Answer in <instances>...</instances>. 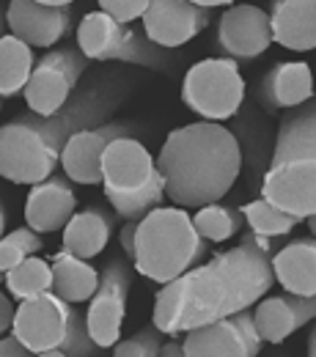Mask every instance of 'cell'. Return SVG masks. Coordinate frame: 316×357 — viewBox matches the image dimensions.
Listing matches in <instances>:
<instances>
[{
    "label": "cell",
    "instance_id": "obj_1",
    "mask_svg": "<svg viewBox=\"0 0 316 357\" xmlns=\"http://www.w3.org/2000/svg\"><path fill=\"white\" fill-rule=\"evenodd\" d=\"M275 250V239L242 231L231 250L163 283L154 297L151 324L163 335H184L220 316L253 308L275 286L270 267Z\"/></svg>",
    "mask_w": 316,
    "mask_h": 357
},
{
    "label": "cell",
    "instance_id": "obj_2",
    "mask_svg": "<svg viewBox=\"0 0 316 357\" xmlns=\"http://www.w3.org/2000/svg\"><path fill=\"white\" fill-rule=\"evenodd\" d=\"M124 93L116 86H91L69 99L58 113H25L0 127V176L11 184H36L61 165L66 140L83 127L105 124Z\"/></svg>",
    "mask_w": 316,
    "mask_h": 357
},
{
    "label": "cell",
    "instance_id": "obj_3",
    "mask_svg": "<svg viewBox=\"0 0 316 357\" xmlns=\"http://www.w3.org/2000/svg\"><path fill=\"white\" fill-rule=\"evenodd\" d=\"M165 201L198 209L220 201L242 171V151L231 130L218 121H195L165 137L157 154Z\"/></svg>",
    "mask_w": 316,
    "mask_h": 357
},
{
    "label": "cell",
    "instance_id": "obj_4",
    "mask_svg": "<svg viewBox=\"0 0 316 357\" xmlns=\"http://www.w3.org/2000/svg\"><path fill=\"white\" fill-rule=\"evenodd\" d=\"M262 198L300 223L316 215V105L314 99L283 110Z\"/></svg>",
    "mask_w": 316,
    "mask_h": 357
},
{
    "label": "cell",
    "instance_id": "obj_5",
    "mask_svg": "<svg viewBox=\"0 0 316 357\" xmlns=\"http://www.w3.org/2000/svg\"><path fill=\"white\" fill-rule=\"evenodd\" d=\"M209 242L195 231L193 218L181 206H154L137 220L133 267L137 275L163 286L201 264Z\"/></svg>",
    "mask_w": 316,
    "mask_h": 357
},
{
    "label": "cell",
    "instance_id": "obj_6",
    "mask_svg": "<svg viewBox=\"0 0 316 357\" xmlns=\"http://www.w3.org/2000/svg\"><path fill=\"white\" fill-rule=\"evenodd\" d=\"M102 190L113 212L124 220H140L165 204V187L151 151L133 135L116 137L102 154Z\"/></svg>",
    "mask_w": 316,
    "mask_h": 357
},
{
    "label": "cell",
    "instance_id": "obj_7",
    "mask_svg": "<svg viewBox=\"0 0 316 357\" xmlns=\"http://www.w3.org/2000/svg\"><path fill=\"white\" fill-rule=\"evenodd\" d=\"M77 50L89 61H121L133 66H146L154 72H174L176 61L151 45L143 31L133 25H121L105 11H91L77 25Z\"/></svg>",
    "mask_w": 316,
    "mask_h": 357
},
{
    "label": "cell",
    "instance_id": "obj_8",
    "mask_svg": "<svg viewBox=\"0 0 316 357\" xmlns=\"http://www.w3.org/2000/svg\"><path fill=\"white\" fill-rule=\"evenodd\" d=\"M245 99V77L239 72V63L231 58H206L187 69L181 83V102L187 110L201 116L204 121L223 124Z\"/></svg>",
    "mask_w": 316,
    "mask_h": 357
},
{
    "label": "cell",
    "instance_id": "obj_9",
    "mask_svg": "<svg viewBox=\"0 0 316 357\" xmlns=\"http://www.w3.org/2000/svg\"><path fill=\"white\" fill-rule=\"evenodd\" d=\"M86 55L72 47H55L42 55V61L33 63V72L25 83V102L31 113L52 116L58 113L77 89V80L86 69Z\"/></svg>",
    "mask_w": 316,
    "mask_h": 357
},
{
    "label": "cell",
    "instance_id": "obj_10",
    "mask_svg": "<svg viewBox=\"0 0 316 357\" xmlns=\"http://www.w3.org/2000/svg\"><path fill=\"white\" fill-rule=\"evenodd\" d=\"M72 303L61 300L55 291H45L39 297L22 300L14 308L11 333L28 347L31 355L61 357V344L69 330Z\"/></svg>",
    "mask_w": 316,
    "mask_h": 357
},
{
    "label": "cell",
    "instance_id": "obj_11",
    "mask_svg": "<svg viewBox=\"0 0 316 357\" xmlns=\"http://www.w3.org/2000/svg\"><path fill=\"white\" fill-rule=\"evenodd\" d=\"M130 289H133V267L121 256L110 259L99 272V286L91 294L86 313L89 335L102 349H113V344L121 338Z\"/></svg>",
    "mask_w": 316,
    "mask_h": 357
},
{
    "label": "cell",
    "instance_id": "obj_12",
    "mask_svg": "<svg viewBox=\"0 0 316 357\" xmlns=\"http://www.w3.org/2000/svg\"><path fill=\"white\" fill-rule=\"evenodd\" d=\"M262 349V338L253 324V311L228 313L201 327H193L181 338L184 357H253Z\"/></svg>",
    "mask_w": 316,
    "mask_h": 357
},
{
    "label": "cell",
    "instance_id": "obj_13",
    "mask_svg": "<svg viewBox=\"0 0 316 357\" xmlns=\"http://www.w3.org/2000/svg\"><path fill=\"white\" fill-rule=\"evenodd\" d=\"M212 11L215 8H204L190 0H149V8L143 11L140 25L151 45L163 50H176L209 28Z\"/></svg>",
    "mask_w": 316,
    "mask_h": 357
},
{
    "label": "cell",
    "instance_id": "obj_14",
    "mask_svg": "<svg viewBox=\"0 0 316 357\" xmlns=\"http://www.w3.org/2000/svg\"><path fill=\"white\" fill-rule=\"evenodd\" d=\"M215 45L223 52V58H231L236 63L256 61L272 47L267 11L253 3H239L226 8L215 31Z\"/></svg>",
    "mask_w": 316,
    "mask_h": 357
},
{
    "label": "cell",
    "instance_id": "obj_15",
    "mask_svg": "<svg viewBox=\"0 0 316 357\" xmlns=\"http://www.w3.org/2000/svg\"><path fill=\"white\" fill-rule=\"evenodd\" d=\"M137 124L107 121L96 127H83L72 135L61 151V168L75 184H102V154L116 137H137Z\"/></svg>",
    "mask_w": 316,
    "mask_h": 357
},
{
    "label": "cell",
    "instance_id": "obj_16",
    "mask_svg": "<svg viewBox=\"0 0 316 357\" xmlns=\"http://www.w3.org/2000/svg\"><path fill=\"white\" fill-rule=\"evenodd\" d=\"M6 28L31 47L50 50L72 31V6H45L39 0H8Z\"/></svg>",
    "mask_w": 316,
    "mask_h": 357
},
{
    "label": "cell",
    "instance_id": "obj_17",
    "mask_svg": "<svg viewBox=\"0 0 316 357\" xmlns=\"http://www.w3.org/2000/svg\"><path fill=\"white\" fill-rule=\"evenodd\" d=\"M75 181L63 176H47L36 184H31L28 201H25V223L39 234H55L63 231L69 218L77 209V195H75Z\"/></svg>",
    "mask_w": 316,
    "mask_h": 357
},
{
    "label": "cell",
    "instance_id": "obj_18",
    "mask_svg": "<svg viewBox=\"0 0 316 357\" xmlns=\"http://www.w3.org/2000/svg\"><path fill=\"white\" fill-rule=\"evenodd\" d=\"M250 311L262 344H283L294 330L314 321L316 297H300L286 291L280 297H262Z\"/></svg>",
    "mask_w": 316,
    "mask_h": 357
},
{
    "label": "cell",
    "instance_id": "obj_19",
    "mask_svg": "<svg viewBox=\"0 0 316 357\" xmlns=\"http://www.w3.org/2000/svg\"><path fill=\"white\" fill-rule=\"evenodd\" d=\"M253 96L267 113H283L289 107H297L314 99V77L308 63H300V61L275 63L259 80V89Z\"/></svg>",
    "mask_w": 316,
    "mask_h": 357
},
{
    "label": "cell",
    "instance_id": "obj_20",
    "mask_svg": "<svg viewBox=\"0 0 316 357\" xmlns=\"http://www.w3.org/2000/svg\"><path fill=\"white\" fill-rule=\"evenodd\" d=\"M267 20L272 45L294 52H311L316 47V0H270Z\"/></svg>",
    "mask_w": 316,
    "mask_h": 357
},
{
    "label": "cell",
    "instance_id": "obj_21",
    "mask_svg": "<svg viewBox=\"0 0 316 357\" xmlns=\"http://www.w3.org/2000/svg\"><path fill=\"white\" fill-rule=\"evenodd\" d=\"M272 278L289 294L316 297V242L314 236H300L286 242L272 253Z\"/></svg>",
    "mask_w": 316,
    "mask_h": 357
},
{
    "label": "cell",
    "instance_id": "obj_22",
    "mask_svg": "<svg viewBox=\"0 0 316 357\" xmlns=\"http://www.w3.org/2000/svg\"><path fill=\"white\" fill-rule=\"evenodd\" d=\"M110 234H113V215L102 206H89L83 212H75L69 223L63 225L61 250L91 261L107 248Z\"/></svg>",
    "mask_w": 316,
    "mask_h": 357
},
{
    "label": "cell",
    "instance_id": "obj_23",
    "mask_svg": "<svg viewBox=\"0 0 316 357\" xmlns=\"http://www.w3.org/2000/svg\"><path fill=\"white\" fill-rule=\"evenodd\" d=\"M50 267H52V291L72 305L89 303L99 286V272L91 267L89 259H77L66 250H58Z\"/></svg>",
    "mask_w": 316,
    "mask_h": 357
},
{
    "label": "cell",
    "instance_id": "obj_24",
    "mask_svg": "<svg viewBox=\"0 0 316 357\" xmlns=\"http://www.w3.org/2000/svg\"><path fill=\"white\" fill-rule=\"evenodd\" d=\"M33 47L20 42L11 33L0 36V99H11L22 93L33 72Z\"/></svg>",
    "mask_w": 316,
    "mask_h": 357
},
{
    "label": "cell",
    "instance_id": "obj_25",
    "mask_svg": "<svg viewBox=\"0 0 316 357\" xmlns=\"http://www.w3.org/2000/svg\"><path fill=\"white\" fill-rule=\"evenodd\" d=\"M6 291L11 294V300L22 303L31 297H39L45 291H52V267L50 261L39 259L36 253L22 259L17 267H11L6 272Z\"/></svg>",
    "mask_w": 316,
    "mask_h": 357
},
{
    "label": "cell",
    "instance_id": "obj_26",
    "mask_svg": "<svg viewBox=\"0 0 316 357\" xmlns=\"http://www.w3.org/2000/svg\"><path fill=\"white\" fill-rule=\"evenodd\" d=\"M193 225L206 242H228L242 234L245 218L236 206H228L223 201H212V204H204L195 209Z\"/></svg>",
    "mask_w": 316,
    "mask_h": 357
},
{
    "label": "cell",
    "instance_id": "obj_27",
    "mask_svg": "<svg viewBox=\"0 0 316 357\" xmlns=\"http://www.w3.org/2000/svg\"><path fill=\"white\" fill-rule=\"evenodd\" d=\"M239 212H242V218H245L248 231H253V234H259V236H270V239H283V236H289L292 228L300 223L294 215H289V212L272 206L270 201H264V198H256V201L245 204Z\"/></svg>",
    "mask_w": 316,
    "mask_h": 357
},
{
    "label": "cell",
    "instance_id": "obj_28",
    "mask_svg": "<svg viewBox=\"0 0 316 357\" xmlns=\"http://www.w3.org/2000/svg\"><path fill=\"white\" fill-rule=\"evenodd\" d=\"M45 248L42 242V234L33 231L31 225L28 228H17V231H8L0 236V269L8 272L11 267H17L22 259L39 253Z\"/></svg>",
    "mask_w": 316,
    "mask_h": 357
},
{
    "label": "cell",
    "instance_id": "obj_29",
    "mask_svg": "<svg viewBox=\"0 0 316 357\" xmlns=\"http://www.w3.org/2000/svg\"><path fill=\"white\" fill-rule=\"evenodd\" d=\"M105 349L89 335V327H86V316L72 305L69 313V330H66V338L61 344V357H96L102 355Z\"/></svg>",
    "mask_w": 316,
    "mask_h": 357
},
{
    "label": "cell",
    "instance_id": "obj_30",
    "mask_svg": "<svg viewBox=\"0 0 316 357\" xmlns=\"http://www.w3.org/2000/svg\"><path fill=\"white\" fill-rule=\"evenodd\" d=\"M163 333L154 327V324H149V327H143V330H137L135 335H130V338H119L116 344H113V355L116 357H157L160 355V347H163Z\"/></svg>",
    "mask_w": 316,
    "mask_h": 357
},
{
    "label": "cell",
    "instance_id": "obj_31",
    "mask_svg": "<svg viewBox=\"0 0 316 357\" xmlns=\"http://www.w3.org/2000/svg\"><path fill=\"white\" fill-rule=\"evenodd\" d=\"M96 3H99V11H105L121 25L140 22L143 11L149 8V0H96Z\"/></svg>",
    "mask_w": 316,
    "mask_h": 357
},
{
    "label": "cell",
    "instance_id": "obj_32",
    "mask_svg": "<svg viewBox=\"0 0 316 357\" xmlns=\"http://www.w3.org/2000/svg\"><path fill=\"white\" fill-rule=\"evenodd\" d=\"M0 357H31V352H28V347L8 330V333L0 335Z\"/></svg>",
    "mask_w": 316,
    "mask_h": 357
},
{
    "label": "cell",
    "instance_id": "obj_33",
    "mask_svg": "<svg viewBox=\"0 0 316 357\" xmlns=\"http://www.w3.org/2000/svg\"><path fill=\"white\" fill-rule=\"evenodd\" d=\"M14 303H11V294H6L0 289V335L11 330V321H14Z\"/></svg>",
    "mask_w": 316,
    "mask_h": 357
},
{
    "label": "cell",
    "instance_id": "obj_34",
    "mask_svg": "<svg viewBox=\"0 0 316 357\" xmlns=\"http://www.w3.org/2000/svg\"><path fill=\"white\" fill-rule=\"evenodd\" d=\"M135 228H137V220H127L124 228H121V250L133 259V250H135Z\"/></svg>",
    "mask_w": 316,
    "mask_h": 357
},
{
    "label": "cell",
    "instance_id": "obj_35",
    "mask_svg": "<svg viewBox=\"0 0 316 357\" xmlns=\"http://www.w3.org/2000/svg\"><path fill=\"white\" fill-rule=\"evenodd\" d=\"M160 357H184L179 335H168V341H163V347H160Z\"/></svg>",
    "mask_w": 316,
    "mask_h": 357
},
{
    "label": "cell",
    "instance_id": "obj_36",
    "mask_svg": "<svg viewBox=\"0 0 316 357\" xmlns=\"http://www.w3.org/2000/svg\"><path fill=\"white\" fill-rule=\"evenodd\" d=\"M195 6H204V8H218V6H228L231 0H190Z\"/></svg>",
    "mask_w": 316,
    "mask_h": 357
},
{
    "label": "cell",
    "instance_id": "obj_37",
    "mask_svg": "<svg viewBox=\"0 0 316 357\" xmlns=\"http://www.w3.org/2000/svg\"><path fill=\"white\" fill-rule=\"evenodd\" d=\"M6 234V204H3V198H0V236Z\"/></svg>",
    "mask_w": 316,
    "mask_h": 357
},
{
    "label": "cell",
    "instance_id": "obj_38",
    "mask_svg": "<svg viewBox=\"0 0 316 357\" xmlns=\"http://www.w3.org/2000/svg\"><path fill=\"white\" fill-rule=\"evenodd\" d=\"M316 355V333H311L308 335V357H314Z\"/></svg>",
    "mask_w": 316,
    "mask_h": 357
},
{
    "label": "cell",
    "instance_id": "obj_39",
    "mask_svg": "<svg viewBox=\"0 0 316 357\" xmlns=\"http://www.w3.org/2000/svg\"><path fill=\"white\" fill-rule=\"evenodd\" d=\"M39 3H45V6H72L75 0H39Z\"/></svg>",
    "mask_w": 316,
    "mask_h": 357
},
{
    "label": "cell",
    "instance_id": "obj_40",
    "mask_svg": "<svg viewBox=\"0 0 316 357\" xmlns=\"http://www.w3.org/2000/svg\"><path fill=\"white\" fill-rule=\"evenodd\" d=\"M3 28H6V17L0 14V36H3Z\"/></svg>",
    "mask_w": 316,
    "mask_h": 357
},
{
    "label": "cell",
    "instance_id": "obj_41",
    "mask_svg": "<svg viewBox=\"0 0 316 357\" xmlns=\"http://www.w3.org/2000/svg\"><path fill=\"white\" fill-rule=\"evenodd\" d=\"M3 283H6V272L0 269V286H3Z\"/></svg>",
    "mask_w": 316,
    "mask_h": 357
},
{
    "label": "cell",
    "instance_id": "obj_42",
    "mask_svg": "<svg viewBox=\"0 0 316 357\" xmlns=\"http://www.w3.org/2000/svg\"><path fill=\"white\" fill-rule=\"evenodd\" d=\"M0 102H3V99H0Z\"/></svg>",
    "mask_w": 316,
    "mask_h": 357
}]
</instances>
